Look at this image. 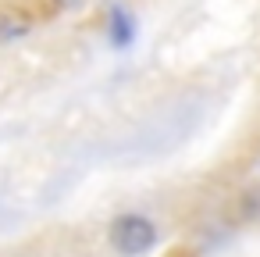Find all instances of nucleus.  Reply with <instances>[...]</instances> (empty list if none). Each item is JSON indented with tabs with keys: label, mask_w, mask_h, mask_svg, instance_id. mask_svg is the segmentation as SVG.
<instances>
[{
	"label": "nucleus",
	"mask_w": 260,
	"mask_h": 257,
	"mask_svg": "<svg viewBox=\"0 0 260 257\" xmlns=\"http://www.w3.org/2000/svg\"><path fill=\"white\" fill-rule=\"evenodd\" d=\"M136 36V22L125 8H111V43L114 47H128Z\"/></svg>",
	"instance_id": "2"
},
{
	"label": "nucleus",
	"mask_w": 260,
	"mask_h": 257,
	"mask_svg": "<svg viewBox=\"0 0 260 257\" xmlns=\"http://www.w3.org/2000/svg\"><path fill=\"white\" fill-rule=\"evenodd\" d=\"M157 239H160V229L143 211H121L107 225V243L121 257H143L157 246Z\"/></svg>",
	"instance_id": "1"
}]
</instances>
